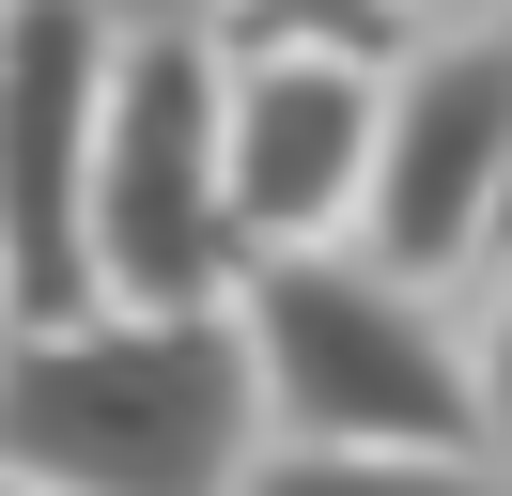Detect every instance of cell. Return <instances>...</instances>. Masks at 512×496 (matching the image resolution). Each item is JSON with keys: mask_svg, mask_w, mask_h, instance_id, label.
<instances>
[{"mask_svg": "<svg viewBox=\"0 0 512 496\" xmlns=\"http://www.w3.org/2000/svg\"><path fill=\"white\" fill-rule=\"evenodd\" d=\"M264 450V388L233 295L125 310L78 295L47 326H0V465L47 496H233V465Z\"/></svg>", "mask_w": 512, "mask_h": 496, "instance_id": "1", "label": "cell"}, {"mask_svg": "<svg viewBox=\"0 0 512 496\" xmlns=\"http://www.w3.org/2000/svg\"><path fill=\"white\" fill-rule=\"evenodd\" d=\"M233 341H249L264 434H357V450H481L466 341L435 326L419 279H388L373 248H249L233 264Z\"/></svg>", "mask_w": 512, "mask_h": 496, "instance_id": "2", "label": "cell"}, {"mask_svg": "<svg viewBox=\"0 0 512 496\" xmlns=\"http://www.w3.org/2000/svg\"><path fill=\"white\" fill-rule=\"evenodd\" d=\"M233 202H218V31H109L94 78V295L187 310L233 295Z\"/></svg>", "mask_w": 512, "mask_h": 496, "instance_id": "3", "label": "cell"}, {"mask_svg": "<svg viewBox=\"0 0 512 496\" xmlns=\"http://www.w3.org/2000/svg\"><path fill=\"white\" fill-rule=\"evenodd\" d=\"M342 248H373L388 279H466L497 248V31L450 16L435 47L373 62V155H357Z\"/></svg>", "mask_w": 512, "mask_h": 496, "instance_id": "4", "label": "cell"}, {"mask_svg": "<svg viewBox=\"0 0 512 496\" xmlns=\"http://www.w3.org/2000/svg\"><path fill=\"white\" fill-rule=\"evenodd\" d=\"M94 78L109 0H0V326L94 295Z\"/></svg>", "mask_w": 512, "mask_h": 496, "instance_id": "5", "label": "cell"}, {"mask_svg": "<svg viewBox=\"0 0 512 496\" xmlns=\"http://www.w3.org/2000/svg\"><path fill=\"white\" fill-rule=\"evenodd\" d=\"M373 62L357 47H218V202L233 248H311L357 217Z\"/></svg>", "mask_w": 512, "mask_h": 496, "instance_id": "6", "label": "cell"}, {"mask_svg": "<svg viewBox=\"0 0 512 496\" xmlns=\"http://www.w3.org/2000/svg\"><path fill=\"white\" fill-rule=\"evenodd\" d=\"M233 496H512L481 450H357V434H264Z\"/></svg>", "mask_w": 512, "mask_h": 496, "instance_id": "7", "label": "cell"}, {"mask_svg": "<svg viewBox=\"0 0 512 496\" xmlns=\"http://www.w3.org/2000/svg\"><path fill=\"white\" fill-rule=\"evenodd\" d=\"M404 16L419 0H233V47H357V62H388Z\"/></svg>", "mask_w": 512, "mask_h": 496, "instance_id": "8", "label": "cell"}, {"mask_svg": "<svg viewBox=\"0 0 512 496\" xmlns=\"http://www.w3.org/2000/svg\"><path fill=\"white\" fill-rule=\"evenodd\" d=\"M497 295H481V341H466V403H481V465L512 481V248H481Z\"/></svg>", "mask_w": 512, "mask_h": 496, "instance_id": "9", "label": "cell"}, {"mask_svg": "<svg viewBox=\"0 0 512 496\" xmlns=\"http://www.w3.org/2000/svg\"><path fill=\"white\" fill-rule=\"evenodd\" d=\"M481 31H497V248H512V0H497Z\"/></svg>", "mask_w": 512, "mask_h": 496, "instance_id": "10", "label": "cell"}, {"mask_svg": "<svg viewBox=\"0 0 512 496\" xmlns=\"http://www.w3.org/2000/svg\"><path fill=\"white\" fill-rule=\"evenodd\" d=\"M419 16H497V0H419Z\"/></svg>", "mask_w": 512, "mask_h": 496, "instance_id": "11", "label": "cell"}, {"mask_svg": "<svg viewBox=\"0 0 512 496\" xmlns=\"http://www.w3.org/2000/svg\"><path fill=\"white\" fill-rule=\"evenodd\" d=\"M0 496H47V481H16V465H0Z\"/></svg>", "mask_w": 512, "mask_h": 496, "instance_id": "12", "label": "cell"}]
</instances>
